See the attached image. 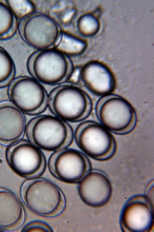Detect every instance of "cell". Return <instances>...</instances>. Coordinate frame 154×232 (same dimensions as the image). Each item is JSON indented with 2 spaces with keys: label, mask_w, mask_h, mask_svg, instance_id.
Masks as SVG:
<instances>
[{
  "label": "cell",
  "mask_w": 154,
  "mask_h": 232,
  "mask_svg": "<svg viewBox=\"0 0 154 232\" xmlns=\"http://www.w3.org/2000/svg\"><path fill=\"white\" fill-rule=\"evenodd\" d=\"M28 140L42 150L54 152L69 147L74 132L68 122L54 115L35 116L26 125Z\"/></svg>",
  "instance_id": "6da1fadb"
},
{
  "label": "cell",
  "mask_w": 154,
  "mask_h": 232,
  "mask_svg": "<svg viewBox=\"0 0 154 232\" xmlns=\"http://www.w3.org/2000/svg\"><path fill=\"white\" fill-rule=\"evenodd\" d=\"M25 204L40 216L53 218L60 215L66 206L65 196L60 188L49 180L40 177L29 179L21 189Z\"/></svg>",
  "instance_id": "7a4b0ae2"
},
{
  "label": "cell",
  "mask_w": 154,
  "mask_h": 232,
  "mask_svg": "<svg viewBox=\"0 0 154 232\" xmlns=\"http://www.w3.org/2000/svg\"><path fill=\"white\" fill-rule=\"evenodd\" d=\"M26 66L31 77L42 84L51 85L63 84L74 71L69 56L54 48L33 53L28 59Z\"/></svg>",
  "instance_id": "3957f363"
},
{
  "label": "cell",
  "mask_w": 154,
  "mask_h": 232,
  "mask_svg": "<svg viewBox=\"0 0 154 232\" xmlns=\"http://www.w3.org/2000/svg\"><path fill=\"white\" fill-rule=\"evenodd\" d=\"M48 107L53 114L67 122L84 121L92 109V100L80 87L71 84H62L48 94Z\"/></svg>",
  "instance_id": "277c9868"
},
{
  "label": "cell",
  "mask_w": 154,
  "mask_h": 232,
  "mask_svg": "<svg viewBox=\"0 0 154 232\" xmlns=\"http://www.w3.org/2000/svg\"><path fill=\"white\" fill-rule=\"evenodd\" d=\"M95 111L101 124L115 133L127 134L136 125L137 117L134 108L118 95L110 94L102 96L96 104Z\"/></svg>",
  "instance_id": "5b68a950"
},
{
  "label": "cell",
  "mask_w": 154,
  "mask_h": 232,
  "mask_svg": "<svg viewBox=\"0 0 154 232\" xmlns=\"http://www.w3.org/2000/svg\"><path fill=\"white\" fill-rule=\"evenodd\" d=\"M74 139L82 152L97 160L110 159L116 150V143L112 134L94 121H84L78 125L74 132Z\"/></svg>",
  "instance_id": "8992f818"
},
{
  "label": "cell",
  "mask_w": 154,
  "mask_h": 232,
  "mask_svg": "<svg viewBox=\"0 0 154 232\" xmlns=\"http://www.w3.org/2000/svg\"><path fill=\"white\" fill-rule=\"evenodd\" d=\"M17 31L26 44L38 50L54 48L62 32L54 18L35 11L19 20Z\"/></svg>",
  "instance_id": "52a82bcc"
},
{
  "label": "cell",
  "mask_w": 154,
  "mask_h": 232,
  "mask_svg": "<svg viewBox=\"0 0 154 232\" xmlns=\"http://www.w3.org/2000/svg\"><path fill=\"white\" fill-rule=\"evenodd\" d=\"M8 94L10 102L28 115H39L48 107L49 94L42 83L32 77L22 76L13 79Z\"/></svg>",
  "instance_id": "ba28073f"
},
{
  "label": "cell",
  "mask_w": 154,
  "mask_h": 232,
  "mask_svg": "<svg viewBox=\"0 0 154 232\" xmlns=\"http://www.w3.org/2000/svg\"><path fill=\"white\" fill-rule=\"evenodd\" d=\"M6 155L11 169L25 178L40 177L46 169L47 163L44 154L28 140H20L10 145Z\"/></svg>",
  "instance_id": "9c48e42d"
},
{
  "label": "cell",
  "mask_w": 154,
  "mask_h": 232,
  "mask_svg": "<svg viewBox=\"0 0 154 232\" xmlns=\"http://www.w3.org/2000/svg\"><path fill=\"white\" fill-rule=\"evenodd\" d=\"M47 165L49 171L54 178L70 184L78 183L91 168L87 155L69 147L54 152Z\"/></svg>",
  "instance_id": "30bf717a"
},
{
  "label": "cell",
  "mask_w": 154,
  "mask_h": 232,
  "mask_svg": "<svg viewBox=\"0 0 154 232\" xmlns=\"http://www.w3.org/2000/svg\"><path fill=\"white\" fill-rule=\"evenodd\" d=\"M120 224L123 232H147L154 224L153 208L147 196L137 195L130 198L123 207Z\"/></svg>",
  "instance_id": "8fae6325"
},
{
  "label": "cell",
  "mask_w": 154,
  "mask_h": 232,
  "mask_svg": "<svg viewBox=\"0 0 154 232\" xmlns=\"http://www.w3.org/2000/svg\"><path fill=\"white\" fill-rule=\"evenodd\" d=\"M78 183L79 195L87 205L100 208L109 201L112 193V185L108 177L102 172L90 171Z\"/></svg>",
  "instance_id": "7c38bea8"
},
{
  "label": "cell",
  "mask_w": 154,
  "mask_h": 232,
  "mask_svg": "<svg viewBox=\"0 0 154 232\" xmlns=\"http://www.w3.org/2000/svg\"><path fill=\"white\" fill-rule=\"evenodd\" d=\"M79 76L84 85L94 94L103 96L115 90L116 81L111 70L103 64L91 61L80 70Z\"/></svg>",
  "instance_id": "4fadbf2b"
},
{
  "label": "cell",
  "mask_w": 154,
  "mask_h": 232,
  "mask_svg": "<svg viewBox=\"0 0 154 232\" xmlns=\"http://www.w3.org/2000/svg\"><path fill=\"white\" fill-rule=\"evenodd\" d=\"M26 126L22 111L11 102H0V143L10 145L20 140Z\"/></svg>",
  "instance_id": "5bb4252c"
},
{
  "label": "cell",
  "mask_w": 154,
  "mask_h": 232,
  "mask_svg": "<svg viewBox=\"0 0 154 232\" xmlns=\"http://www.w3.org/2000/svg\"><path fill=\"white\" fill-rule=\"evenodd\" d=\"M24 213L22 204L11 192L0 189V228L11 231L22 224Z\"/></svg>",
  "instance_id": "9a60e30c"
},
{
  "label": "cell",
  "mask_w": 154,
  "mask_h": 232,
  "mask_svg": "<svg viewBox=\"0 0 154 232\" xmlns=\"http://www.w3.org/2000/svg\"><path fill=\"white\" fill-rule=\"evenodd\" d=\"M18 20L6 2L0 0V40L12 37L17 31Z\"/></svg>",
  "instance_id": "2e32d148"
},
{
  "label": "cell",
  "mask_w": 154,
  "mask_h": 232,
  "mask_svg": "<svg viewBox=\"0 0 154 232\" xmlns=\"http://www.w3.org/2000/svg\"><path fill=\"white\" fill-rule=\"evenodd\" d=\"M83 40L67 33L62 32L54 49L69 56H76L83 53L87 47Z\"/></svg>",
  "instance_id": "e0dca14e"
},
{
  "label": "cell",
  "mask_w": 154,
  "mask_h": 232,
  "mask_svg": "<svg viewBox=\"0 0 154 232\" xmlns=\"http://www.w3.org/2000/svg\"><path fill=\"white\" fill-rule=\"evenodd\" d=\"M15 67L8 52L0 45V88L6 87L14 79Z\"/></svg>",
  "instance_id": "ac0fdd59"
},
{
  "label": "cell",
  "mask_w": 154,
  "mask_h": 232,
  "mask_svg": "<svg viewBox=\"0 0 154 232\" xmlns=\"http://www.w3.org/2000/svg\"><path fill=\"white\" fill-rule=\"evenodd\" d=\"M79 33L82 36L90 37L95 34L98 31L100 24L97 18L90 14H86L80 16L77 23Z\"/></svg>",
  "instance_id": "d6986e66"
},
{
  "label": "cell",
  "mask_w": 154,
  "mask_h": 232,
  "mask_svg": "<svg viewBox=\"0 0 154 232\" xmlns=\"http://www.w3.org/2000/svg\"><path fill=\"white\" fill-rule=\"evenodd\" d=\"M6 2L18 20L34 12L35 6L31 1L7 0Z\"/></svg>",
  "instance_id": "ffe728a7"
},
{
  "label": "cell",
  "mask_w": 154,
  "mask_h": 232,
  "mask_svg": "<svg viewBox=\"0 0 154 232\" xmlns=\"http://www.w3.org/2000/svg\"><path fill=\"white\" fill-rule=\"evenodd\" d=\"M61 7L58 6L54 10L57 12L58 17L64 24H69L72 20L76 14V9L71 2L62 3Z\"/></svg>",
  "instance_id": "44dd1931"
},
{
  "label": "cell",
  "mask_w": 154,
  "mask_h": 232,
  "mask_svg": "<svg viewBox=\"0 0 154 232\" xmlns=\"http://www.w3.org/2000/svg\"><path fill=\"white\" fill-rule=\"evenodd\" d=\"M26 232H53V229L47 223L42 221L36 220L28 224L23 229Z\"/></svg>",
  "instance_id": "7402d4cb"
}]
</instances>
